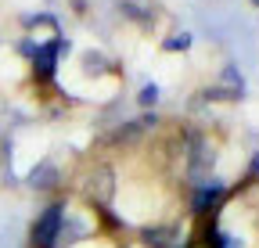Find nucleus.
<instances>
[{
    "mask_svg": "<svg viewBox=\"0 0 259 248\" xmlns=\"http://www.w3.org/2000/svg\"><path fill=\"white\" fill-rule=\"evenodd\" d=\"M61 220H65V205L58 202V205H51L40 220H36V227H32V244H36V248H58Z\"/></svg>",
    "mask_w": 259,
    "mask_h": 248,
    "instance_id": "1",
    "label": "nucleus"
},
{
    "mask_svg": "<svg viewBox=\"0 0 259 248\" xmlns=\"http://www.w3.org/2000/svg\"><path fill=\"white\" fill-rule=\"evenodd\" d=\"M58 40L54 43H47V47H40V54H36V72H44V79H51L54 76V61H58Z\"/></svg>",
    "mask_w": 259,
    "mask_h": 248,
    "instance_id": "2",
    "label": "nucleus"
},
{
    "mask_svg": "<svg viewBox=\"0 0 259 248\" xmlns=\"http://www.w3.org/2000/svg\"><path fill=\"white\" fill-rule=\"evenodd\" d=\"M220 194H223L220 183H212V187H202V191H198V198L191 202V205H194V212H205L209 205H216V202H220Z\"/></svg>",
    "mask_w": 259,
    "mask_h": 248,
    "instance_id": "3",
    "label": "nucleus"
},
{
    "mask_svg": "<svg viewBox=\"0 0 259 248\" xmlns=\"http://www.w3.org/2000/svg\"><path fill=\"white\" fill-rule=\"evenodd\" d=\"M158 101V86H144V94H141V105H151Z\"/></svg>",
    "mask_w": 259,
    "mask_h": 248,
    "instance_id": "4",
    "label": "nucleus"
},
{
    "mask_svg": "<svg viewBox=\"0 0 259 248\" xmlns=\"http://www.w3.org/2000/svg\"><path fill=\"white\" fill-rule=\"evenodd\" d=\"M252 4H259V0H252Z\"/></svg>",
    "mask_w": 259,
    "mask_h": 248,
    "instance_id": "5",
    "label": "nucleus"
}]
</instances>
